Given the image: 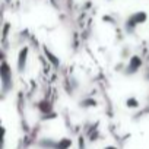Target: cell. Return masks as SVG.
I'll return each mask as SVG.
<instances>
[{"label": "cell", "instance_id": "cell-1", "mask_svg": "<svg viewBox=\"0 0 149 149\" xmlns=\"http://www.w3.org/2000/svg\"><path fill=\"white\" fill-rule=\"evenodd\" d=\"M146 19H148V15H146V12H143V10H137V12L132 13V15L127 18L126 24H124L126 32H127V34H133L139 25H142V24L146 22Z\"/></svg>", "mask_w": 149, "mask_h": 149}, {"label": "cell", "instance_id": "cell-2", "mask_svg": "<svg viewBox=\"0 0 149 149\" xmlns=\"http://www.w3.org/2000/svg\"><path fill=\"white\" fill-rule=\"evenodd\" d=\"M140 66H142L140 57L133 56V57L129 60V64H127V67H126V70H124V74H134V73H137V70L140 69Z\"/></svg>", "mask_w": 149, "mask_h": 149}, {"label": "cell", "instance_id": "cell-3", "mask_svg": "<svg viewBox=\"0 0 149 149\" xmlns=\"http://www.w3.org/2000/svg\"><path fill=\"white\" fill-rule=\"evenodd\" d=\"M26 61H28V48L25 47L19 51V56H18V69H19V72L25 70Z\"/></svg>", "mask_w": 149, "mask_h": 149}, {"label": "cell", "instance_id": "cell-4", "mask_svg": "<svg viewBox=\"0 0 149 149\" xmlns=\"http://www.w3.org/2000/svg\"><path fill=\"white\" fill-rule=\"evenodd\" d=\"M139 105H140V102L136 97H129L126 100V107L127 108H139Z\"/></svg>", "mask_w": 149, "mask_h": 149}, {"label": "cell", "instance_id": "cell-5", "mask_svg": "<svg viewBox=\"0 0 149 149\" xmlns=\"http://www.w3.org/2000/svg\"><path fill=\"white\" fill-rule=\"evenodd\" d=\"M79 105H81V108H91V107L97 105V101L92 100V98H86V100H82Z\"/></svg>", "mask_w": 149, "mask_h": 149}, {"label": "cell", "instance_id": "cell-6", "mask_svg": "<svg viewBox=\"0 0 149 149\" xmlns=\"http://www.w3.org/2000/svg\"><path fill=\"white\" fill-rule=\"evenodd\" d=\"M69 146H70V140L64 137V139H60L56 143V148L54 149H69Z\"/></svg>", "mask_w": 149, "mask_h": 149}, {"label": "cell", "instance_id": "cell-7", "mask_svg": "<svg viewBox=\"0 0 149 149\" xmlns=\"http://www.w3.org/2000/svg\"><path fill=\"white\" fill-rule=\"evenodd\" d=\"M105 149H117V148H114V146H107Z\"/></svg>", "mask_w": 149, "mask_h": 149}]
</instances>
